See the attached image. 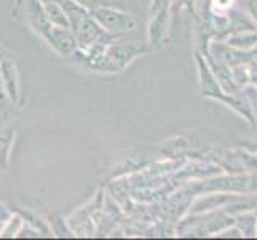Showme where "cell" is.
I'll return each instance as SVG.
<instances>
[{"label":"cell","instance_id":"30bf717a","mask_svg":"<svg viewBox=\"0 0 257 240\" xmlns=\"http://www.w3.org/2000/svg\"><path fill=\"white\" fill-rule=\"evenodd\" d=\"M219 59H222L227 66H236V64H243L246 61H249L251 56L244 51H236V50H230V48H222L217 53Z\"/></svg>","mask_w":257,"mask_h":240},{"label":"cell","instance_id":"8992f818","mask_svg":"<svg viewBox=\"0 0 257 240\" xmlns=\"http://www.w3.org/2000/svg\"><path fill=\"white\" fill-rule=\"evenodd\" d=\"M168 10H170V7L152 15V21L149 24V40L152 45H158L165 39L168 26Z\"/></svg>","mask_w":257,"mask_h":240},{"label":"cell","instance_id":"9c48e42d","mask_svg":"<svg viewBox=\"0 0 257 240\" xmlns=\"http://www.w3.org/2000/svg\"><path fill=\"white\" fill-rule=\"evenodd\" d=\"M15 213H18L26 224H29L34 227V230H37L39 234H50V229L47 226V221H43L39 215H35L31 210H23V208H16Z\"/></svg>","mask_w":257,"mask_h":240},{"label":"cell","instance_id":"7c38bea8","mask_svg":"<svg viewBox=\"0 0 257 240\" xmlns=\"http://www.w3.org/2000/svg\"><path fill=\"white\" fill-rule=\"evenodd\" d=\"M254 43H257V34H236L228 39V45L238 48H247Z\"/></svg>","mask_w":257,"mask_h":240},{"label":"cell","instance_id":"e0dca14e","mask_svg":"<svg viewBox=\"0 0 257 240\" xmlns=\"http://www.w3.org/2000/svg\"><path fill=\"white\" fill-rule=\"evenodd\" d=\"M249 10H251V15L254 16L255 23H257V0H251V2H249Z\"/></svg>","mask_w":257,"mask_h":240},{"label":"cell","instance_id":"ac0fdd59","mask_svg":"<svg viewBox=\"0 0 257 240\" xmlns=\"http://www.w3.org/2000/svg\"><path fill=\"white\" fill-rule=\"evenodd\" d=\"M5 58V51L2 50V48H0V61H2Z\"/></svg>","mask_w":257,"mask_h":240},{"label":"cell","instance_id":"3957f363","mask_svg":"<svg viewBox=\"0 0 257 240\" xmlns=\"http://www.w3.org/2000/svg\"><path fill=\"white\" fill-rule=\"evenodd\" d=\"M45 40L48 45L56 53L63 56H72L77 51V39L74 32L69 28H59V26H51V29L45 35Z\"/></svg>","mask_w":257,"mask_h":240},{"label":"cell","instance_id":"5b68a950","mask_svg":"<svg viewBox=\"0 0 257 240\" xmlns=\"http://www.w3.org/2000/svg\"><path fill=\"white\" fill-rule=\"evenodd\" d=\"M0 75L4 78L8 100H12L13 103H18L20 101V75H18L16 63L12 58L5 56L2 61H0Z\"/></svg>","mask_w":257,"mask_h":240},{"label":"cell","instance_id":"d6986e66","mask_svg":"<svg viewBox=\"0 0 257 240\" xmlns=\"http://www.w3.org/2000/svg\"><path fill=\"white\" fill-rule=\"evenodd\" d=\"M2 227H4V221H0V232H2Z\"/></svg>","mask_w":257,"mask_h":240},{"label":"cell","instance_id":"52a82bcc","mask_svg":"<svg viewBox=\"0 0 257 240\" xmlns=\"http://www.w3.org/2000/svg\"><path fill=\"white\" fill-rule=\"evenodd\" d=\"M40 2L43 5V10H45L48 21L53 26H59V28H69L70 29L67 15L64 12L63 5H61V2H55V0H40Z\"/></svg>","mask_w":257,"mask_h":240},{"label":"cell","instance_id":"4fadbf2b","mask_svg":"<svg viewBox=\"0 0 257 240\" xmlns=\"http://www.w3.org/2000/svg\"><path fill=\"white\" fill-rule=\"evenodd\" d=\"M75 2L83 5L90 12L96 10V8H101V7H117V8H121V5H123L121 0H75Z\"/></svg>","mask_w":257,"mask_h":240},{"label":"cell","instance_id":"8fae6325","mask_svg":"<svg viewBox=\"0 0 257 240\" xmlns=\"http://www.w3.org/2000/svg\"><path fill=\"white\" fill-rule=\"evenodd\" d=\"M23 226H24L23 218L18 215V213H13L7 221H4V227H2V232H0V237H18Z\"/></svg>","mask_w":257,"mask_h":240},{"label":"cell","instance_id":"7a4b0ae2","mask_svg":"<svg viewBox=\"0 0 257 240\" xmlns=\"http://www.w3.org/2000/svg\"><path fill=\"white\" fill-rule=\"evenodd\" d=\"M18 12L24 18V23L35 34H39L42 39H45V35L48 34L53 24L48 21L40 0H24V2H20L18 4Z\"/></svg>","mask_w":257,"mask_h":240},{"label":"cell","instance_id":"5bb4252c","mask_svg":"<svg viewBox=\"0 0 257 240\" xmlns=\"http://www.w3.org/2000/svg\"><path fill=\"white\" fill-rule=\"evenodd\" d=\"M5 100H8V95H7V88H5V84H4V78L0 75V104H2Z\"/></svg>","mask_w":257,"mask_h":240},{"label":"cell","instance_id":"6da1fadb","mask_svg":"<svg viewBox=\"0 0 257 240\" xmlns=\"http://www.w3.org/2000/svg\"><path fill=\"white\" fill-rule=\"evenodd\" d=\"M91 15L105 31L117 35V37H121L123 34L133 32L136 29L135 16L128 12H123L121 8H117V7L96 8V10L91 12Z\"/></svg>","mask_w":257,"mask_h":240},{"label":"cell","instance_id":"2e32d148","mask_svg":"<svg viewBox=\"0 0 257 240\" xmlns=\"http://www.w3.org/2000/svg\"><path fill=\"white\" fill-rule=\"evenodd\" d=\"M10 216H12V213L8 211V210L2 205V203H0V221H7Z\"/></svg>","mask_w":257,"mask_h":240},{"label":"cell","instance_id":"ffe728a7","mask_svg":"<svg viewBox=\"0 0 257 240\" xmlns=\"http://www.w3.org/2000/svg\"><path fill=\"white\" fill-rule=\"evenodd\" d=\"M55 2H61V0H55Z\"/></svg>","mask_w":257,"mask_h":240},{"label":"cell","instance_id":"ba28073f","mask_svg":"<svg viewBox=\"0 0 257 240\" xmlns=\"http://www.w3.org/2000/svg\"><path fill=\"white\" fill-rule=\"evenodd\" d=\"M15 143V130L7 127L0 131V168H5L10 164V155Z\"/></svg>","mask_w":257,"mask_h":240},{"label":"cell","instance_id":"277c9868","mask_svg":"<svg viewBox=\"0 0 257 240\" xmlns=\"http://www.w3.org/2000/svg\"><path fill=\"white\" fill-rule=\"evenodd\" d=\"M146 51L147 48L143 45H136V43H117V42H112L105 48V53L115 61V64L120 67V70L125 69L133 59L144 55Z\"/></svg>","mask_w":257,"mask_h":240},{"label":"cell","instance_id":"9a60e30c","mask_svg":"<svg viewBox=\"0 0 257 240\" xmlns=\"http://www.w3.org/2000/svg\"><path fill=\"white\" fill-rule=\"evenodd\" d=\"M214 5H217V8H220V10H225V8L232 5V0H214Z\"/></svg>","mask_w":257,"mask_h":240}]
</instances>
